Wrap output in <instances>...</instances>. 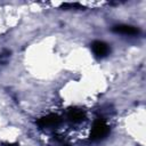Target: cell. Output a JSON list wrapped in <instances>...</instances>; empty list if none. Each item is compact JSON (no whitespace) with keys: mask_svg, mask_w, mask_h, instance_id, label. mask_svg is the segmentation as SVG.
<instances>
[{"mask_svg":"<svg viewBox=\"0 0 146 146\" xmlns=\"http://www.w3.org/2000/svg\"><path fill=\"white\" fill-rule=\"evenodd\" d=\"M110 133V127L107 125L104 117H97L92 124L91 131H90V140L98 141L104 139Z\"/></svg>","mask_w":146,"mask_h":146,"instance_id":"1","label":"cell"},{"mask_svg":"<svg viewBox=\"0 0 146 146\" xmlns=\"http://www.w3.org/2000/svg\"><path fill=\"white\" fill-rule=\"evenodd\" d=\"M60 117L56 114H48L46 116H42L40 117L38 121H36V124L40 127V128H56L59 123H60Z\"/></svg>","mask_w":146,"mask_h":146,"instance_id":"2","label":"cell"},{"mask_svg":"<svg viewBox=\"0 0 146 146\" xmlns=\"http://www.w3.org/2000/svg\"><path fill=\"white\" fill-rule=\"evenodd\" d=\"M91 49H92V52L95 54V56L98 58L106 57L111 51L110 46L107 43H105L104 41H99V40H96L91 43Z\"/></svg>","mask_w":146,"mask_h":146,"instance_id":"3","label":"cell"},{"mask_svg":"<svg viewBox=\"0 0 146 146\" xmlns=\"http://www.w3.org/2000/svg\"><path fill=\"white\" fill-rule=\"evenodd\" d=\"M66 119L70 123H73V124H78L80 122H82L84 119H86V114L80 108H71L67 114H66Z\"/></svg>","mask_w":146,"mask_h":146,"instance_id":"4","label":"cell"},{"mask_svg":"<svg viewBox=\"0 0 146 146\" xmlns=\"http://www.w3.org/2000/svg\"><path fill=\"white\" fill-rule=\"evenodd\" d=\"M112 31L117 34H124V35H136L139 33V30L135 26L127 25V24H120L112 27Z\"/></svg>","mask_w":146,"mask_h":146,"instance_id":"5","label":"cell"},{"mask_svg":"<svg viewBox=\"0 0 146 146\" xmlns=\"http://www.w3.org/2000/svg\"><path fill=\"white\" fill-rule=\"evenodd\" d=\"M10 57V51H1L0 52V70L6 65Z\"/></svg>","mask_w":146,"mask_h":146,"instance_id":"6","label":"cell"},{"mask_svg":"<svg viewBox=\"0 0 146 146\" xmlns=\"http://www.w3.org/2000/svg\"><path fill=\"white\" fill-rule=\"evenodd\" d=\"M64 9H74V10H76V9H84V7L82 6V5H80V3H72V2H70V3H64L63 6H62Z\"/></svg>","mask_w":146,"mask_h":146,"instance_id":"7","label":"cell"}]
</instances>
